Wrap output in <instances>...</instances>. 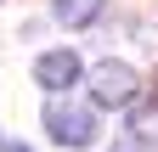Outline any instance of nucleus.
<instances>
[{"instance_id": "7ed1b4c3", "label": "nucleus", "mask_w": 158, "mask_h": 152, "mask_svg": "<svg viewBox=\"0 0 158 152\" xmlns=\"http://www.w3.org/2000/svg\"><path fill=\"white\" fill-rule=\"evenodd\" d=\"M34 79L51 90V96H68V85H79V56L73 51H45L34 62Z\"/></svg>"}, {"instance_id": "f03ea898", "label": "nucleus", "mask_w": 158, "mask_h": 152, "mask_svg": "<svg viewBox=\"0 0 158 152\" xmlns=\"http://www.w3.org/2000/svg\"><path fill=\"white\" fill-rule=\"evenodd\" d=\"M141 96V79H135L130 62H96L90 68V102L96 107H130Z\"/></svg>"}, {"instance_id": "20e7f679", "label": "nucleus", "mask_w": 158, "mask_h": 152, "mask_svg": "<svg viewBox=\"0 0 158 152\" xmlns=\"http://www.w3.org/2000/svg\"><path fill=\"white\" fill-rule=\"evenodd\" d=\"M51 11H56V23H62V28H85V23H96L102 0H51Z\"/></svg>"}, {"instance_id": "39448f33", "label": "nucleus", "mask_w": 158, "mask_h": 152, "mask_svg": "<svg viewBox=\"0 0 158 152\" xmlns=\"http://www.w3.org/2000/svg\"><path fill=\"white\" fill-rule=\"evenodd\" d=\"M130 130H135V141H152V146H158V102H152V107H135Z\"/></svg>"}, {"instance_id": "423d86ee", "label": "nucleus", "mask_w": 158, "mask_h": 152, "mask_svg": "<svg viewBox=\"0 0 158 152\" xmlns=\"http://www.w3.org/2000/svg\"><path fill=\"white\" fill-rule=\"evenodd\" d=\"M0 152H28V146L23 141H0Z\"/></svg>"}, {"instance_id": "f257e3e1", "label": "nucleus", "mask_w": 158, "mask_h": 152, "mask_svg": "<svg viewBox=\"0 0 158 152\" xmlns=\"http://www.w3.org/2000/svg\"><path fill=\"white\" fill-rule=\"evenodd\" d=\"M45 130H51L56 146H90V141H96V113L79 107V102H68V96H51V107H45Z\"/></svg>"}]
</instances>
